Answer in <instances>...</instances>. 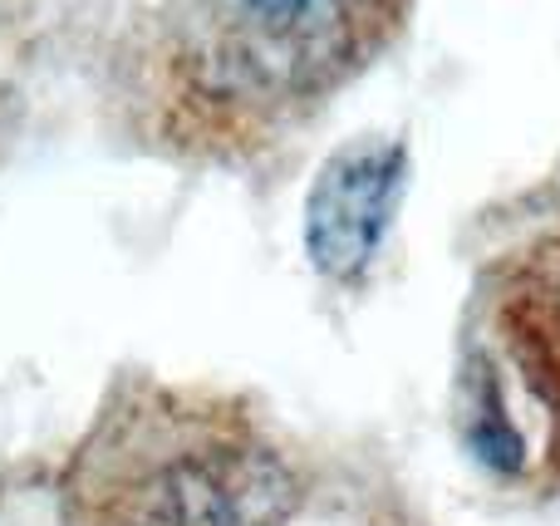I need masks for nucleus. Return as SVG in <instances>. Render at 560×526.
Listing matches in <instances>:
<instances>
[{
	"label": "nucleus",
	"mask_w": 560,
	"mask_h": 526,
	"mask_svg": "<svg viewBox=\"0 0 560 526\" xmlns=\"http://www.w3.org/2000/svg\"><path fill=\"white\" fill-rule=\"evenodd\" d=\"M413 0H133L128 84L143 128L187 157L276 143L345 89Z\"/></svg>",
	"instance_id": "f257e3e1"
},
{
	"label": "nucleus",
	"mask_w": 560,
	"mask_h": 526,
	"mask_svg": "<svg viewBox=\"0 0 560 526\" xmlns=\"http://www.w3.org/2000/svg\"><path fill=\"white\" fill-rule=\"evenodd\" d=\"M408 183V148L398 138H354L325 157L305 197V256L325 281L354 285L384 252Z\"/></svg>",
	"instance_id": "f03ea898"
},
{
	"label": "nucleus",
	"mask_w": 560,
	"mask_h": 526,
	"mask_svg": "<svg viewBox=\"0 0 560 526\" xmlns=\"http://www.w3.org/2000/svg\"><path fill=\"white\" fill-rule=\"evenodd\" d=\"M492 330L546 419V463L560 472V232L497 261Z\"/></svg>",
	"instance_id": "7ed1b4c3"
}]
</instances>
